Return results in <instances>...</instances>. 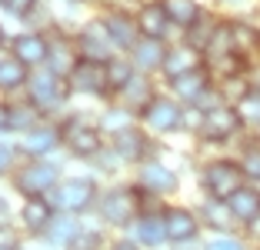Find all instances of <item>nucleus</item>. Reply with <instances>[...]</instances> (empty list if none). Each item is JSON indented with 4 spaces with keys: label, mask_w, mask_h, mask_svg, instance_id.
Segmentation results:
<instances>
[{
    "label": "nucleus",
    "mask_w": 260,
    "mask_h": 250,
    "mask_svg": "<svg viewBox=\"0 0 260 250\" xmlns=\"http://www.w3.org/2000/svg\"><path fill=\"white\" fill-rule=\"evenodd\" d=\"M47 200H50V207L57 213H74L77 217V213H87L90 207H97L100 194H97L93 177H67L47 194Z\"/></svg>",
    "instance_id": "obj_1"
},
{
    "label": "nucleus",
    "mask_w": 260,
    "mask_h": 250,
    "mask_svg": "<svg viewBox=\"0 0 260 250\" xmlns=\"http://www.w3.org/2000/svg\"><path fill=\"white\" fill-rule=\"evenodd\" d=\"M200 183H204L210 200H223L227 204L240 187H247V177L240 170V160H210V164H204Z\"/></svg>",
    "instance_id": "obj_2"
},
{
    "label": "nucleus",
    "mask_w": 260,
    "mask_h": 250,
    "mask_svg": "<svg viewBox=\"0 0 260 250\" xmlns=\"http://www.w3.org/2000/svg\"><path fill=\"white\" fill-rule=\"evenodd\" d=\"M60 140H63V147L80 160H97L100 153L107 150L100 127L87 123L84 117H67V120L60 123Z\"/></svg>",
    "instance_id": "obj_3"
},
{
    "label": "nucleus",
    "mask_w": 260,
    "mask_h": 250,
    "mask_svg": "<svg viewBox=\"0 0 260 250\" xmlns=\"http://www.w3.org/2000/svg\"><path fill=\"white\" fill-rule=\"evenodd\" d=\"M67 97H70V83L63 80L60 74H54L50 67L34 70L30 80H27V100L37 107L40 114H50V110H57V107H60Z\"/></svg>",
    "instance_id": "obj_4"
},
{
    "label": "nucleus",
    "mask_w": 260,
    "mask_h": 250,
    "mask_svg": "<svg viewBox=\"0 0 260 250\" xmlns=\"http://www.w3.org/2000/svg\"><path fill=\"white\" fill-rule=\"evenodd\" d=\"M57 183H60V164H54V160H30L27 167H20L14 174V187L20 190L27 200L47 197Z\"/></svg>",
    "instance_id": "obj_5"
},
{
    "label": "nucleus",
    "mask_w": 260,
    "mask_h": 250,
    "mask_svg": "<svg viewBox=\"0 0 260 250\" xmlns=\"http://www.w3.org/2000/svg\"><path fill=\"white\" fill-rule=\"evenodd\" d=\"M97 213H100L104 224H110V227H130L134 217L140 213L137 190H134V187H110L107 194H100Z\"/></svg>",
    "instance_id": "obj_6"
},
{
    "label": "nucleus",
    "mask_w": 260,
    "mask_h": 250,
    "mask_svg": "<svg viewBox=\"0 0 260 250\" xmlns=\"http://www.w3.org/2000/svg\"><path fill=\"white\" fill-rule=\"evenodd\" d=\"M77 50H80V60H90V64H110L117 57V47L114 40H110L107 27H104V17H97V20L84 23L80 27V34H77Z\"/></svg>",
    "instance_id": "obj_7"
},
{
    "label": "nucleus",
    "mask_w": 260,
    "mask_h": 250,
    "mask_svg": "<svg viewBox=\"0 0 260 250\" xmlns=\"http://www.w3.org/2000/svg\"><path fill=\"white\" fill-rule=\"evenodd\" d=\"M164 224H167V240L174 243V250L197 243L200 230H204L197 210H187V207H167L164 210Z\"/></svg>",
    "instance_id": "obj_8"
},
{
    "label": "nucleus",
    "mask_w": 260,
    "mask_h": 250,
    "mask_svg": "<svg viewBox=\"0 0 260 250\" xmlns=\"http://www.w3.org/2000/svg\"><path fill=\"white\" fill-rule=\"evenodd\" d=\"M10 57H17L23 67L40 70L47 64V57H50V40L37 30H23L17 37H10Z\"/></svg>",
    "instance_id": "obj_9"
},
{
    "label": "nucleus",
    "mask_w": 260,
    "mask_h": 250,
    "mask_svg": "<svg viewBox=\"0 0 260 250\" xmlns=\"http://www.w3.org/2000/svg\"><path fill=\"white\" fill-rule=\"evenodd\" d=\"M70 83V93L80 90V93H90V97H110V87H107V64H90V60H80L74 67V74L67 77Z\"/></svg>",
    "instance_id": "obj_10"
},
{
    "label": "nucleus",
    "mask_w": 260,
    "mask_h": 250,
    "mask_svg": "<svg viewBox=\"0 0 260 250\" xmlns=\"http://www.w3.org/2000/svg\"><path fill=\"white\" fill-rule=\"evenodd\" d=\"M110 150L117 153V157L123 160V164H147L150 160V137L144 134L140 127H130V130H120V134H114V140H110Z\"/></svg>",
    "instance_id": "obj_11"
},
{
    "label": "nucleus",
    "mask_w": 260,
    "mask_h": 250,
    "mask_svg": "<svg viewBox=\"0 0 260 250\" xmlns=\"http://www.w3.org/2000/svg\"><path fill=\"white\" fill-rule=\"evenodd\" d=\"M237 130H244L237 107H234V104H220L217 110L204 114V127H200V137H204V140H230V137L237 134Z\"/></svg>",
    "instance_id": "obj_12"
},
{
    "label": "nucleus",
    "mask_w": 260,
    "mask_h": 250,
    "mask_svg": "<svg viewBox=\"0 0 260 250\" xmlns=\"http://www.w3.org/2000/svg\"><path fill=\"white\" fill-rule=\"evenodd\" d=\"M104 27H107L110 40H114L117 50L130 53L134 47L140 44V27H137V17L127 14V10H107L104 14Z\"/></svg>",
    "instance_id": "obj_13"
},
{
    "label": "nucleus",
    "mask_w": 260,
    "mask_h": 250,
    "mask_svg": "<svg viewBox=\"0 0 260 250\" xmlns=\"http://www.w3.org/2000/svg\"><path fill=\"white\" fill-rule=\"evenodd\" d=\"M130 237L140 243L144 250H160L167 240V224H164V213H137L134 224H130Z\"/></svg>",
    "instance_id": "obj_14"
},
{
    "label": "nucleus",
    "mask_w": 260,
    "mask_h": 250,
    "mask_svg": "<svg viewBox=\"0 0 260 250\" xmlns=\"http://www.w3.org/2000/svg\"><path fill=\"white\" fill-rule=\"evenodd\" d=\"M140 120L147 123V127L153 130V134H174V130H180V120H184V110L174 104L170 97H157L150 107H147L144 114H140Z\"/></svg>",
    "instance_id": "obj_15"
},
{
    "label": "nucleus",
    "mask_w": 260,
    "mask_h": 250,
    "mask_svg": "<svg viewBox=\"0 0 260 250\" xmlns=\"http://www.w3.org/2000/svg\"><path fill=\"white\" fill-rule=\"evenodd\" d=\"M57 144H63L60 140V127H34L27 130V134L20 137V153L30 160H47L50 153L57 150Z\"/></svg>",
    "instance_id": "obj_16"
},
{
    "label": "nucleus",
    "mask_w": 260,
    "mask_h": 250,
    "mask_svg": "<svg viewBox=\"0 0 260 250\" xmlns=\"http://www.w3.org/2000/svg\"><path fill=\"white\" fill-rule=\"evenodd\" d=\"M137 27H140V37H144V40H164V37H167L170 17H167L164 0H147V4H140Z\"/></svg>",
    "instance_id": "obj_17"
},
{
    "label": "nucleus",
    "mask_w": 260,
    "mask_h": 250,
    "mask_svg": "<svg viewBox=\"0 0 260 250\" xmlns=\"http://www.w3.org/2000/svg\"><path fill=\"white\" fill-rule=\"evenodd\" d=\"M140 187L150 190V194H157V197H167V194H174L177 190V174L170 170L167 164H160V160H147V164H140Z\"/></svg>",
    "instance_id": "obj_18"
},
{
    "label": "nucleus",
    "mask_w": 260,
    "mask_h": 250,
    "mask_svg": "<svg viewBox=\"0 0 260 250\" xmlns=\"http://www.w3.org/2000/svg\"><path fill=\"white\" fill-rule=\"evenodd\" d=\"M54 217H57V210L50 207L47 197H30V200H23V207H20V224L34 237H44L47 227L54 224Z\"/></svg>",
    "instance_id": "obj_19"
},
{
    "label": "nucleus",
    "mask_w": 260,
    "mask_h": 250,
    "mask_svg": "<svg viewBox=\"0 0 260 250\" xmlns=\"http://www.w3.org/2000/svg\"><path fill=\"white\" fill-rule=\"evenodd\" d=\"M77 64H80V50H77V40H74V37H60V34H57V37L50 40V57H47V67L67 80V77L74 74Z\"/></svg>",
    "instance_id": "obj_20"
},
{
    "label": "nucleus",
    "mask_w": 260,
    "mask_h": 250,
    "mask_svg": "<svg viewBox=\"0 0 260 250\" xmlns=\"http://www.w3.org/2000/svg\"><path fill=\"white\" fill-rule=\"evenodd\" d=\"M197 217H200L204 227L217 230V237H234V230H237V217L230 213V207L223 200H207L197 210Z\"/></svg>",
    "instance_id": "obj_21"
},
{
    "label": "nucleus",
    "mask_w": 260,
    "mask_h": 250,
    "mask_svg": "<svg viewBox=\"0 0 260 250\" xmlns=\"http://www.w3.org/2000/svg\"><path fill=\"white\" fill-rule=\"evenodd\" d=\"M230 213L237 217V224H253V220L260 217V187H253V183H247V187H240L234 197L227 200Z\"/></svg>",
    "instance_id": "obj_22"
},
{
    "label": "nucleus",
    "mask_w": 260,
    "mask_h": 250,
    "mask_svg": "<svg viewBox=\"0 0 260 250\" xmlns=\"http://www.w3.org/2000/svg\"><path fill=\"white\" fill-rule=\"evenodd\" d=\"M200 64H197V50H190L187 44H180V47H170L167 50V57H164V77H167V83H174L177 77H184V74H190V70H197Z\"/></svg>",
    "instance_id": "obj_23"
},
{
    "label": "nucleus",
    "mask_w": 260,
    "mask_h": 250,
    "mask_svg": "<svg viewBox=\"0 0 260 250\" xmlns=\"http://www.w3.org/2000/svg\"><path fill=\"white\" fill-rule=\"evenodd\" d=\"M120 97H123V107H127V110H134L137 117L144 114L153 100H157V97H153V83L147 80V74H140V70H137V77H134V80L123 87Z\"/></svg>",
    "instance_id": "obj_24"
},
{
    "label": "nucleus",
    "mask_w": 260,
    "mask_h": 250,
    "mask_svg": "<svg viewBox=\"0 0 260 250\" xmlns=\"http://www.w3.org/2000/svg\"><path fill=\"white\" fill-rule=\"evenodd\" d=\"M77 230H80V220L74 217V213H57L54 224L47 227V234L40 237V240L47 243V247H57V250H67L70 243H74Z\"/></svg>",
    "instance_id": "obj_25"
},
{
    "label": "nucleus",
    "mask_w": 260,
    "mask_h": 250,
    "mask_svg": "<svg viewBox=\"0 0 260 250\" xmlns=\"http://www.w3.org/2000/svg\"><path fill=\"white\" fill-rule=\"evenodd\" d=\"M210 87H214V80H210V74H207L204 64H200L197 70H190V74H184V77H177V80L170 83V90L180 93V97L187 100V107H190L204 90H210Z\"/></svg>",
    "instance_id": "obj_26"
},
{
    "label": "nucleus",
    "mask_w": 260,
    "mask_h": 250,
    "mask_svg": "<svg viewBox=\"0 0 260 250\" xmlns=\"http://www.w3.org/2000/svg\"><path fill=\"white\" fill-rule=\"evenodd\" d=\"M164 57H167L164 40H144V37H140V44L130 50V60H134V67H137L140 74H147V70H160Z\"/></svg>",
    "instance_id": "obj_27"
},
{
    "label": "nucleus",
    "mask_w": 260,
    "mask_h": 250,
    "mask_svg": "<svg viewBox=\"0 0 260 250\" xmlns=\"http://www.w3.org/2000/svg\"><path fill=\"white\" fill-rule=\"evenodd\" d=\"M34 70L23 67L17 57H0V90H23Z\"/></svg>",
    "instance_id": "obj_28"
},
{
    "label": "nucleus",
    "mask_w": 260,
    "mask_h": 250,
    "mask_svg": "<svg viewBox=\"0 0 260 250\" xmlns=\"http://www.w3.org/2000/svg\"><path fill=\"white\" fill-rule=\"evenodd\" d=\"M164 7H167V17L174 27H180V30H190V27H197L200 17H204V10L193 4V0H164Z\"/></svg>",
    "instance_id": "obj_29"
},
{
    "label": "nucleus",
    "mask_w": 260,
    "mask_h": 250,
    "mask_svg": "<svg viewBox=\"0 0 260 250\" xmlns=\"http://www.w3.org/2000/svg\"><path fill=\"white\" fill-rule=\"evenodd\" d=\"M230 34H234V53L240 60H250L253 53L260 50V34L253 30L250 23H230Z\"/></svg>",
    "instance_id": "obj_30"
},
{
    "label": "nucleus",
    "mask_w": 260,
    "mask_h": 250,
    "mask_svg": "<svg viewBox=\"0 0 260 250\" xmlns=\"http://www.w3.org/2000/svg\"><path fill=\"white\" fill-rule=\"evenodd\" d=\"M40 117H44V114H40L30 100H14V104H10V130H14V134H27V130H34Z\"/></svg>",
    "instance_id": "obj_31"
},
{
    "label": "nucleus",
    "mask_w": 260,
    "mask_h": 250,
    "mask_svg": "<svg viewBox=\"0 0 260 250\" xmlns=\"http://www.w3.org/2000/svg\"><path fill=\"white\" fill-rule=\"evenodd\" d=\"M134 77H137L134 60H127V57H114V60L107 64V87H110V97H114V93H123V87H127Z\"/></svg>",
    "instance_id": "obj_32"
},
{
    "label": "nucleus",
    "mask_w": 260,
    "mask_h": 250,
    "mask_svg": "<svg viewBox=\"0 0 260 250\" xmlns=\"http://www.w3.org/2000/svg\"><path fill=\"white\" fill-rule=\"evenodd\" d=\"M240 170H244L247 183L260 187V140H253L240 150Z\"/></svg>",
    "instance_id": "obj_33"
},
{
    "label": "nucleus",
    "mask_w": 260,
    "mask_h": 250,
    "mask_svg": "<svg viewBox=\"0 0 260 250\" xmlns=\"http://www.w3.org/2000/svg\"><path fill=\"white\" fill-rule=\"evenodd\" d=\"M234 107H237L240 123H244V127H253V130L260 127V90H250L240 104H234Z\"/></svg>",
    "instance_id": "obj_34"
},
{
    "label": "nucleus",
    "mask_w": 260,
    "mask_h": 250,
    "mask_svg": "<svg viewBox=\"0 0 260 250\" xmlns=\"http://www.w3.org/2000/svg\"><path fill=\"white\" fill-rule=\"evenodd\" d=\"M67 250H104V230H100V227H87V224H80V230H77L74 243H70Z\"/></svg>",
    "instance_id": "obj_35"
},
{
    "label": "nucleus",
    "mask_w": 260,
    "mask_h": 250,
    "mask_svg": "<svg viewBox=\"0 0 260 250\" xmlns=\"http://www.w3.org/2000/svg\"><path fill=\"white\" fill-rule=\"evenodd\" d=\"M134 127V110H127V107H107V114H104V130H110V134H120V130H130Z\"/></svg>",
    "instance_id": "obj_36"
},
{
    "label": "nucleus",
    "mask_w": 260,
    "mask_h": 250,
    "mask_svg": "<svg viewBox=\"0 0 260 250\" xmlns=\"http://www.w3.org/2000/svg\"><path fill=\"white\" fill-rule=\"evenodd\" d=\"M204 250H250V247H247V240H240V237H210V240L204 243Z\"/></svg>",
    "instance_id": "obj_37"
},
{
    "label": "nucleus",
    "mask_w": 260,
    "mask_h": 250,
    "mask_svg": "<svg viewBox=\"0 0 260 250\" xmlns=\"http://www.w3.org/2000/svg\"><path fill=\"white\" fill-rule=\"evenodd\" d=\"M14 160H17V147L7 144V140H0V177L14 167Z\"/></svg>",
    "instance_id": "obj_38"
},
{
    "label": "nucleus",
    "mask_w": 260,
    "mask_h": 250,
    "mask_svg": "<svg viewBox=\"0 0 260 250\" xmlns=\"http://www.w3.org/2000/svg\"><path fill=\"white\" fill-rule=\"evenodd\" d=\"M7 10L14 17H30V14H37V0H10Z\"/></svg>",
    "instance_id": "obj_39"
},
{
    "label": "nucleus",
    "mask_w": 260,
    "mask_h": 250,
    "mask_svg": "<svg viewBox=\"0 0 260 250\" xmlns=\"http://www.w3.org/2000/svg\"><path fill=\"white\" fill-rule=\"evenodd\" d=\"M200 127H204V114L193 110V107H187L184 120H180V130H193V134H200Z\"/></svg>",
    "instance_id": "obj_40"
},
{
    "label": "nucleus",
    "mask_w": 260,
    "mask_h": 250,
    "mask_svg": "<svg viewBox=\"0 0 260 250\" xmlns=\"http://www.w3.org/2000/svg\"><path fill=\"white\" fill-rule=\"evenodd\" d=\"M0 247L4 250H20V240H17V234L7 227V224H0Z\"/></svg>",
    "instance_id": "obj_41"
},
{
    "label": "nucleus",
    "mask_w": 260,
    "mask_h": 250,
    "mask_svg": "<svg viewBox=\"0 0 260 250\" xmlns=\"http://www.w3.org/2000/svg\"><path fill=\"white\" fill-rule=\"evenodd\" d=\"M107 250H144V247H140V243L134 240V237H117V240L110 243Z\"/></svg>",
    "instance_id": "obj_42"
},
{
    "label": "nucleus",
    "mask_w": 260,
    "mask_h": 250,
    "mask_svg": "<svg viewBox=\"0 0 260 250\" xmlns=\"http://www.w3.org/2000/svg\"><path fill=\"white\" fill-rule=\"evenodd\" d=\"M10 130V104H0V134Z\"/></svg>",
    "instance_id": "obj_43"
},
{
    "label": "nucleus",
    "mask_w": 260,
    "mask_h": 250,
    "mask_svg": "<svg viewBox=\"0 0 260 250\" xmlns=\"http://www.w3.org/2000/svg\"><path fill=\"white\" fill-rule=\"evenodd\" d=\"M247 237H253V240L260 243V217L253 220V224H247Z\"/></svg>",
    "instance_id": "obj_44"
},
{
    "label": "nucleus",
    "mask_w": 260,
    "mask_h": 250,
    "mask_svg": "<svg viewBox=\"0 0 260 250\" xmlns=\"http://www.w3.org/2000/svg\"><path fill=\"white\" fill-rule=\"evenodd\" d=\"M10 217V204H7V200H4V197H0V224H4V220H7Z\"/></svg>",
    "instance_id": "obj_45"
},
{
    "label": "nucleus",
    "mask_w": 260,
    "mask_h": 250,
    "mask_svg": "<svg viewBox=\"0 0 260 250\" xmlns=\"http://www.w3.org/2000/svg\"><path fill=\"white\" fill-rule=\"evenodd\" d=\"M0 44H10V40H7V34H4V27H0Z\"/></svg>",
    "instance_id": "obj_46"
},
{
    "label": "nucleus",
    "mask_w": 260,
    "mask_h": 250,
    "mask_svg": "<svg viewBox=\"0 0 260 250\" xmlns=\"http://www.w3.org/2000/svg\"><path fill=\"white\" fill-rule=\"evenodd\" d=\"M220 4H230V7H234V4H244V0H220Z\"/></svg>",
    "instance_id": "obj_47"
},
{
    "label": "nucleus",
    "mask_w": 260,
    "mask_h": 250,
    "mask_svg": "<svg viewBox=\"0 0 260 250\" xmlns=\"http://www.w3.org/2000/svg\"><path fill=\"white\" fill-rule=\"evenodd\" d=\"M7 4H10V0H0V7H7Z\"/></svg>",
    "instance_id": "obj_48"
},
{
    "label": "nucleus",
    "mask_w": 260,
    "mask_h": 250,
    "mask_svg": "<svg viewBox=\"0 0 260 250\" xmlns=\"http://www.w3.org/2000/svg\"><path fill=\"white\" fill-rule=\"evenodd\" d=\"M74 4H84V0H74Z\"/></svg>",
    "instance_id": "obj_49"
},
{
    "label": "nucleus",
    "mask_w": 260,
    "mask_h": 250,
    "mask_svg": "<svg viewBox=\"0 0 260 250\" xmlns=\"http://www.w3.org/2000/svg\"><path fill=\"white\" fill-rule=\"evenodd\" d=\"M0 250H4V247H0Z\"/></svg>",
    "instance_id": "obj_50"
},
{
    "label": "nucleus",
    "mask_w": 260,
    "mask_h": 250,
    "mask_svg": "<svg viewBox=\"0 0 260 250\" xmlns=\"http://www.w3.org/2000/svg\"><path fill=\"white\" fill-rule=\"evenodd\" d=\"M20 250H23V247H20Z\"/></svg>",
    "instance_id": "obj_51"
}]
</instances>
